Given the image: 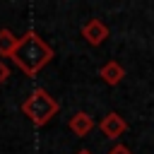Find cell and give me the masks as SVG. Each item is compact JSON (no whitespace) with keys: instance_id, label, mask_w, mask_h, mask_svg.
Wrapping results in <instances>:
<instances>
[{"instance_id":"cell-9","label":"cell","mask_w":154,"mask_h":154,"mask_svg":"<svg viewBox=\"0 0 154 154\" xmlns=\"http://www.w3.org/2000/svg\"><path fill=\"white\" fill-rule=\"evenodd\" d=\"M7 77H10V70H7V65H5V63H2V58H0V84H2Z\"/></svg>"},{"instance_id":"cell-2","label":"cell","mask_w":154,"mask_h":154,"mask_svg":"<svg viewBox=\"0 0 154 154\" xmlns=\"http://www.w3.org/2000/svg\"><path fill=\"white\" fill-rule=\"evenodd\" d=\"M60 111V103L41 87H36L24 101H22V113L36 125V128H43L48 125V120H53Z\"/></svg>"},{"instance_id":"cell-1","label":"cell","mask_w":154,"mask_h":154,"mask_svg":"<svg viewBox=\"0 0 154 154\" xmlns=\"http://www.w3.org/2000/svg\"><path fill=\"white\" fill-rule=\"evenodd\" d=\"M53 48L34 31V29H29L24 36H19V43H17V48H14V53H12V63L24 72V75H29V77H36L51 60H53Z\"/></svg>"},{"instance_id":"cell-10","label":"cell","mask_w":154,"mask_h":154,"mask_svg":"<svg viewBox=\"0 0 154 154\" xmlns=\"http://www.w3.org/2000/svg\"><path fill=\"white\" fill-rule=\"evenodd\" d=\"M75 154H91V152H89V149H77Z\"/></svg>"},{"instance_id":"cell-7","label":"cell","mask_w":154,"mask_h":154,"mask_svg":"<svg viewBox=\"0 0 154 154\" xmlns=\"http://www.w3.org/2000/svg\"><path fill=\"white\" fill-rule=\"evenodd\" d=\"M17 43H19V38L12 34V29L10 26H2L0 29V58H12Z\"/></svg>"},{"instance_id":"cell-5","label":"cell","mask_w":154,"mask_h":154,"mask_svg":"<svg viewBox=\"0 0 154 154\" xmlns=\"http://www.w3.org/2000/svg\"><path fill=\"white\" fill-rule=\"evenodd\" d=\"M67 128H70V132H72L75 137H87V135L96 128V120H94L89 113L77 111V113H72V118L67 120Z\"/></svg>"},{"instance_id":"cell-6","label":"cell","mask_w":154,"mask_h":154,"mask_svg":"<svg viewBox=\"0 0 154 154\" xmlns=\"http://www.w3.org/2000/svg\"><path fill=\"white\" fill-rule=\"evenodd\" d=\"M99 77H101L108 87H116V84H120V82H123V77H125V67H123L118 60H108L106 65H101Z\"/></svg>"},{"instance_id":"cell-3","label":"cell","mask_w":154,"mask_h":154,"mask_svg":"<svg viewBox=\"0 0 154 154\" xmlns=\"http://www.w3.org/2000/svg\"><path fill=\"white\" fill-rule=\"evenodd\" d=\"M99 130H101V135H106L108 140H118L120 135H125L128 120H125L118 111H111V113H106V116L99 120Z\"/></svg>"},{"instance_id":"cell-4","label":"cell","mask_w":154,"mask_h":154,"mask_svg":"<svg viewBox=\"0 0 154 154\" xmlns=\"http://www.w3.org/2000/svg\"><path fill=\"white\" fill-rule=\"evenodd\" d=\"M108 36H111V31H108V26H106L99 17L89 19V22L82 26V38H84L89 46H101Z\"/></svg>"},{"instance_id":"cell-8","label":"cell","mask_w":154,"mask_h":154,"mask_svg":"<svg viewBox=\"0 0 154 154\" xmlns=\"http://www.w3.org/2000/svg\"><path fill=\"white\" fill-rule=\"evenodd\" d=\"M108 154H132V149L125 147V144H113V147L108 149Z\"/></svg>"}]
</instances>
